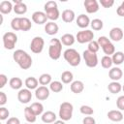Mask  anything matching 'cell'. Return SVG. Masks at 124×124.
<instances>
[{
  "label": "cell",
  "mask_w": 124,
  "mask_h": 124,
  "mask_svg": "<svg viewBox=\"0 0 124 124\" xmlns=\"http://www.w3.org/2000/svg\"><path fill=\"white\" fill-rule=\"evenodd\" d=\"M22 83H23L22 80L19 78H16V77L12 78L10 79V81H9V84H10L11 88H13L15 90H17V89L20 90V88L22 87Z\"/></svg>",
  "instance_id": "f1b7e54d"
},
{
  "label": "cell",
  "mask_w": 124,
  "mask_h": 124,
  "mask_svg": "<svg viewBox=\"0 0 124 124\" xmlns=\"http://www.w3.org/2000/svg\"><path fill=\"white\" fill-rule=\"evenodd\" d=\"M19 19H20V17H14L12 19V21H11V27H12V29L14 31L20 30V28H19Z\"/></svg>",
  "instance_id": "60d3db41"
},
{
  "label": "cell",
  "mask_w": 124,
  "mask_h": 124,
  "mask_svg": "<svg viewBox=\"0 0 124 124\" xmlns=\"http://www.w3.org/2000/svg\"><path fill=\"white\" fill-rule=\"evenodd\" d=\"M84 89V84L80 80H75L71 83V91L75 94H79L83 91Z\"/></svg>",
  "instance_id": "7402d4cb"
},
{
  "label": "cell",
  "mask_w": 124,
  "mask_h": 124,
  "mask_svg": "<svg viewBox=\"0 0 124 124\" xmlns=\"http://www.w3.org/2000/svg\"><path fill=\"white\" fill-rule=\"evenodd\" d=\"M82 124H96V121L92 116H86L82 119Z\"/></svg>",
  "instance_id": "bcb514c9"
},
{
  "label": "cell",
  "mask_w": 124,
  "mask_h": 124,
  "mask_svg": "<svg viewBox=\"0 0 124 124\" xmlns=\"http://www.w3.org/2000/svg\"><path fill=\"white\" fill-rule=\"evenodd\" d=\"M30 108H31V109L33 110V112H34L37 116L44 113V106H43L41 103H39V102H35V103L31 104Z\"/></svg>",
  "instance_id": "4dcf8cb0"
},
{
  "label": "cell",
  "mask_w": 124,
  "mask_h": 124,
  "mask_svg": "<svg viewBox=\"0 0 124 124\" xmlns=\"http://www.w3.org/2000/svg\"><path fill=\"white\" fill-rule=\"evenodd\" d=\"M14 12L16 15H24L27 12V6H26V4H24L22 1H20L19 3L15 4V6H14Z\"/></svg>",
  "instance_id": "83f0119b"
},
{
  "label": "cell",
  "mask_w": 124,
  "mask_h": 124,
  "mask_svg": "<svg viewBox=\"0 0 124 124\" xmlns=\"http://www.w3.org/2000/svg\"><path fill=\"white\" fill-rule=\"evenodd\" d=\"M35 96L39 101H45L49 97V89L46 86H39L35 90Z\"/></svg>",
  "instance_id": "8fae6325"
},
{
  "label": "cell",
  "mask_w": 124,
  "mask_h": 124,
  "mask_svg": "<svg viewBox=\"0 0 124 124\" xmlns=\"http://www.w3.org/2000/svg\"><path fill=\"white\" fill-rule=\"evenodd\" d=\"M39 83L43 86H46L47 84H50L51 83V76L49 74H43L40 76L39 78Z\"/></svg>",
  "instance_id": "836d02e7"
},
{
  "label": "cell",
  "mask_w": 124,
  "mask_h": 124,
  "mask_svg": "<svg viewBox=\"0 0 124 124\" xmlns=\"http://www.w3.org/2000/svg\"><path fill=\"white\" fill-rule=\"evenodd\" d=\"M53 124H65V121H63V120H56L55 122H53Z\"/></svg>",
  "instance_id": "681fc988"
},
{
  "label": "cell",
  "mask_w": 124,
  "mask_h": 124,
  "mask_svg": "<svg viewBox=\"0 0 124 124\" xmlns=\"http://www.w3.org/2000/svg\"><path fill=\"white\" fill-rule=\"evenodd\" d=\"M123 35H124V32L120 27H113L109 31V39L114 42L121 41L123 38Z\"/></svg>",
  "instance_id": "5bb4252c"
},
{
  "label": "cell",
  "mask_w": 124,
  "mask_h": 124,
  "mask_svg": "<svg viewBox=\"0 0 124 124\" xmlns=\"http://www.w3.org/2000/svg\"><path fill=\"white\" fill-rule=\"evenodd\" d=\"M120 6H121V7H122V8H123V9H124V1H123V2H122V3H121V5H120Z\"/></svg>",
  "instance_id": "f907efd6"
},
{
  "label": "cell",
  "mask_w": 124,
  "mask_h": 124,
  "mask_svg": "<svg viewBox=\"0 0 124 124\" xmlns=\"http://www.w3.org/2000/svg\"><path fill=\"white\" fill-rule=\"evenodd\" d=\"M98 44H99V46H101V47H104L105 46H107V45H108V44H110V40L108 38V37H106V36H100L99 38H98Z\"/></svg>",
  "instance_id": "ab89813d"
},
{
  "label": "cell",
  "mask_w": 124,
  "mask_h": 124,
  "mask_svg": "<svg viewBox=\"0 0 124 124\" xmlns=\"http://www.w3.org/2000/svg\"><path fill=\"white\" fill-rule=\"evenodd\" d=\"M108 90L112 94H117L122 90V85L118 81H111L108 85Z\"/></svg>",
  "instance_id": "4316f807"
},
{
  "label": "cell",
  "mask_w": 124,
  "mask_h": 124,
  "mask_svg": "<svg viewBox=\"0 0 124 124\" xmlns=\"http://www.w3.org/2000/svg\"><path fill=\"white\" fill-rule=\"evenodd\" d=\"M108 118L113 122H120L123 120V113L119 109H112L109 110L107 114Z\"/></svg>",
  "instance_id": "9a60e30c"
},
{
  "label": "cell",
  "mask_w": 124,
  "mask_h": 124,
  "mask_svg": "<svg viewBox=\"0 0 124 124\" xmlns=\"http://www.w3.org/2000/svg\"><path fill=\"white\" fill-rule=\"evenodd\" d=\"M123 76V73H122V70L118 67H113L109 70L108 72V78L112 80V81H117L119 80Z\"/></svg>",
  "instance_id": "2e32d148"
},
{
  "label": "cell",
  "mask_w": 124,
  "mask_h": 124,
  "mask_svg": "<svg viewBox=\"0 0 124 124\" xmlns=\"http://www.w3.org/2000/svg\"><path fill=\"white\" fill-rule=\"evenodd\" d=\"M49 89L54 92V93H59L63 90V85H62V82L58 81V80H54V81H51V83L49 84Z\"/></svg>",
  "instance_id": "1f68e13d"
},
{
  "label": "cell",
  "mask_w": 124,
  "mask_h": 124,
  "mask_svg": "<svg viewBox=\"0 0 124 124\" xmlns=\"http://www.w3.org/2000/svg\"><path fill=\"white\" fill-rule=\"evenodd\" d=\"M45 13L47 16L48 19H50L51 21L53 20H57L60 16V13L57 7V3L54 1H47L45 4Z\"/></svg>",
  "instance_id": "277c9868"
},
{
  "label": "cell",
  "mask_w": 124,
  "mask_h": 124,
  "mask_svg": "<svg viewBox=\"0 0 124 124\" xmlns=\"http://www.w3.org/2000/svg\"><path fill=\"white\" fill-rule=\"evenodd\" d=\"M74 107L69 102H63L59 108V117L63 121H68L72 118Z\"/></svg>",
  "instance_id": "5b68a950"
},
{
  "label": "cell",
  "mask_w": 124,
  "mask_h": 124,
  "mask_svg": "<svg viewBox=\"0 0 124 124\" xmlns=\"http://www.w3.org/2000/svg\"><path fill=\"white\" fill-rule=\"evenodd\" d=\"M32 99V93L31 90H29L28 88H23L20 89L17 93V100L21 103V104H28Z\"/></svg>",
  "instance_id": "30bf717a"
},
{
  "label": "cell",
  "mask_w": 124,
  "mask_h": 124,
  "mask_svg": "<svg viewBox=\"0 0 124 124\" xmlns=\"http://www.w3.org/2000/svg\"><path fill=\"white\" fill-rule=\"evenodd\" d=\"M8 101V98H7V95L5 92L3 91H0V106L3 107Z\"/></svg>",
  "instance_id": "f6af8a7d"
},
{
  "label": "cell",
  "mask_w": 124,
  "mask_h": 124,
  "mask_svg": "<svg viewBox=\"0 0 124 124\" xmlns=\"http://www.w3.org/2000/svg\"><path fill=\"white\" fill-rule=\"evenodd\" d=\"M82 56H83V59H84L85 64H86L87 67L94 68L98 65V56H97L96 53L91 52L88 49H86V50L83 51Z\"/></svg>",
  "instance_id": "9c48e42d"
},
{
  "label": "cell",
  "mask_w": 124,
  "mask_h": 124,
  "mask_svg": "<svg viewBox=\"0 0 124 124\" xmlns=\"http://www.w3.org/2000/svg\"><path fill=\"white\" fill-rule=\"evenodd\" d=\"M13 58L15 62L22 69V70H27L32 66V58L31 56L24 50L22 49H16L13 53Z\"/></svg>",
  "instance_id": "6da1fadb"
},
{
  "label": "cell",
  "mask_w": 124,
  "mask_h": 124,
  "mask_svg": "<svg viewBox=\"0 0 124 124\" xmlns=\"http://www.w3.org/2000/svg\"><path fill=\"white\" fill-rule=\"evenodd\" d=\"M58 30H59L58 25L55 22H53V21L46 22V25H45V31H46V33L47 35H50V36L55 35L58 32Z\"/></svg>",
  "instance_id": "ac0fdd59"
},
{
  "label": "cell",
  "mask_w": 124,
  "mask_h": 124,
  "mask_svg": "<svg viewBox=\"0 0 124 124\" xmlns=\"http://www.w3.org/2000/svg\"><path fill=\"white\" fill-rule=\"evenodd\" d=\"M14 10V7L10 1H2L0 3V13L2 15H8Z\"/></svg>",
  "instance_id": "603a6c76"
},
{
  "label": "cell",
  "mask_w": 124,
  "mask_h": 124,
  "mask_svg": "<svg viewBox=\"0 0 124 124\" xmlns=\"http://www.w3.org/2000/svg\"><path fill=\"white\" fill-rule=\"evenodd\" d=\"M79 111L84 114V115H92L94 113V110L93 108L90 107V106H86V105H82L80 108H79Z\"/></svg>",
  "instance_id": "74e56055"
},
{
  "label": "cell",
  "mask_w": 124,
  "mask_h": 124,
  "mask_svg": "<svg viewBox=\"0 0 124 124\" xmlns=\"http://www.w3.org/2000/svg\"><path fill=\"white\" fill-rule=\"evenodd\" d=\"M32 27L31 20L27 17H20L19 19V28L21 31H29Z\"/></svg>",
  "instance_id": "484cf974"
},
{
  "label": "cell",
  "mask_w": 124,
  "mask_h": 124,
  "mask_svg": "<svg viewBox=\"0 0 124 124\" xmlns=\"http://www.w3.org/2000/svg\"><path fill=\"white\" fill-rule=\"evenodd\" d=\"M77 25L80 28H86L89 24H90V19L88 17V16L84 15V14H81L79 15L78 17H77Z\"/></svg>",
  "instance_id": "e0dca14e"
},
{
  "label": "cell",
  "mask_w": 124,
  "mask_h": 124,
  "mask_svg": "<svg viewBox=\"0 0 124 124\" xmlns=\"http://www.w3.org/2000/svg\"><path fill=\"white\" fill-rule=\"evenodd\" d=\"M42 121L44 123H53L56 121V114L53 112V111H50V110H47L46 112H44L42 114Z\"/></svg>",
  "instance_id": "d6986e66"
},
{
  "label": "cell",
  "mask_w": 124,
  "mask_h": 124,
  "mask_svg": "<svg viewBox=\"0 0 124 124\" xmlns=\"http://www.w3.org/2000/svg\"><path fill=\"white\" fill-rule=\"evenodd\" d=\"M112 64H113V63H112V59H111L110 56L105 55L104 57H102V59H101V65H102L103 68H105V69H109V68H111Z\"/></svg>",
  "instance_id": "e575fe53"
},
{
  "label": "cell",
  "mask_w": 124,
  "mask_h": 124,
  "mask_svg": "<svg viewBox=\"0 0 124 124\" xmlns=\"http://www.w3.org/2000/svg\"><path fill=\"white\" fill-rule=\"evenodd\" d=\"M24 116H25L26 121L29 123H34L37 118V115L33 112V110L31 109L30 107H26L24 108Z\"/></svg>",
  "instance_id": "d4e9b609"
},
{
  "label": "cell",
  "mask_w": 124,
  "mask_h": 124,
  "mask_svg": "<svg viewBox=\"0 0 124 124\" xmlns=\"http://www.w3.org/2000/svg\"><path fill=\"white\" fill-rule=\"evenodd\" d=\"M48 18H47V16H46V15L45 12L37 11V12L33 13V15H32V20H33V22L36 23V24H39V25L46 23V20Z\"/></svg>",
  "instance_id": "7c38bea8"
},
{
  "label": "cell",
  "mask_w": 124,
  "mask_h": 124,
  "mask_svg": "<svg viewBox=\"0 0 124 124\" xmlns=\"http://www.w3.org/2000/svg\"><path fill=\"white\" fill-rule=\"evenodd\" d=\"M62 53V43L59 39H51L48 47V56L52 60H58Z\"/></svg>",
  "instance_id": "7a4b0ae2"
},
{
  "label": "cell",
  "mask_w": 124,
  "mask_h": 124,
  "mask_svg": "<svg viewBox=\"0 0 124 124\" xmlns=\"http://www.w3.org/2000/svg\"><path fill=\"white\" fill-rule=\"evenodd\" d=\"M112 63L115 65H120L124 62V53L122 51H116L114 54L111 56Z\"/></svg>",
  "instance_id": "f546056e"
},
{
  "label": "cell",
  "mask_w": 124,
  "mask_h": 124,
  "mask_svg": "<svg viewBox=\"0 0 124 124\" xmlns=\"http://www.w3.org/2000/svg\"><path fill=\"white\" fill-rule=\"evenodd\" d=\"M100 4L104 8H110L111 6H113L114 1L113 0H100Z\"/></svg>",
  "instance_id": "ee69618b"
},
{
  "label": "cell",
  "mask_w": 124,
  "mask_h": 124,
  "mask_svg": "<svg viewBox=\"0 0 124 124\" xmlns=\"http://www.w3.org/2000/svg\"><path fill=\"white\" fill-rule=\"evenodd\" d=\"M6 124H20V121L17 117H10Z\"/></svg>",
  "instance_id": "c3c4849f"
},
{
  "label": "cell",
  "mask_w": 124,
  "mask_h": 124,
  "mask_svg": "<svg viewBox=\"0 0 124 124\" xmlns=\"http://www.w3.org/2000/svg\"><path fill=\"white\" fill-rule=\"evenodd\" d=\"M60 41H61V43H62L64 46H73V45L75 44L76 38L74 37V35L67 33V34H64V35L60 38Z\"/></svg>",
  "instance_id": "ffe728a7"
},
{
  "label": "cell",
  "mask_w": 124,
  "mask_h": 124,
  "mask_svg": "<svg viewBox=\"0 0 124 124\" xmlns=\"http://www.w3.org/2000/svg\"><path fill=\"white\" fill-rule=\"evenodd\" d=\"M24 84H25L26 88H28L29 90H33V89L36 90L39 85V80L34 77H29L25 79Z\"/></svg>",
  "instance_id": "44dd1931"
},
{
  "label": "cell",
  "mask_w": 124,
  "mask_h": 124,
  "mask_svg": "<svg viewBox=\"0 0 124 124\" xmlns=\"http://www.w3.org/2000/svg\"><path fill=\"white\" fill-rule=\"evenodd\" d=\"M90 25H91V28H92L93 30L99 31V30H101V29L103 28L104 23H103V21H102L101 19L95 18V19H93V20L90 22Z\"/></svg>",
  "instance_id": "d590c367"
},
{
  "label": "cell",
  "mask_w": 124,
  "mask_h": 124,
  "mask_svg": "<svg viewBox=\"0 0 124 124\" xmlns=\"http://www.w3.org/2000/svg\"><path fill=\"white\" fill-rule=\"evenodd\" d=\"M83 5L88 14H94L99 11V3L96 0H85Z\"/></svg>",
  "instance_id": "4fadbf2b"
},
{
  "label": "cell",
  "mask_w": 124,
  "mask_h": 124,
  "mask_svg": "<svg viewBox=\"0 0 124 124\" xmlns=\"http://www.w3.org/2000/svg\"><path fill=\"white\" fill-rule=\"evenodd\" d=\"M63 56H64V59L68 62V64L73 67H77L78 65H79L81 60L80 54L75 48H67L64 51Z\"/></svg>",
  "instance_id": "3957f363"
},
{
  "label": "cell",
  "mask_w": 124,
  "mask_h": 124,
  "mask_svg": "<svg viewBox=\"0 0 124 124\" xmlns=\"http://www.w3.org/2000/svg\"><path fill=\"white\" fill-rule=\"evenodd\" d=\"M9 115H10V112L8 108H6L5 107H1L0 108V120H6Z\"/></svg>",
  "instance_id": "b9f144b4"
},
{
  "label": "cell",
  "mask_w": 124,
  "mask_h": 124,
  "mask_svg": "<svg viewBox=\"0 0 124 124\" xmlns=\"http://www.w3.org/2000/svg\"><path fill=\"white\" fill-rule=\"evenodd\" d=\"M102 49H103L104 53H105L106 55H108V56H110L111 54L113 55L114 52H115V46H114V45L111 44V43L108 44V45H107V46H105L104 47H102Z\"/></svg>",
  "instance_id": "8d00e7d4"
},
{
  "label": "cell",
  "mask_w": 124,
  "mask_h": 124,
  "mask_svg": "<svg viewBox=\"0 0 124 124\" xmlns=\"http://www.w3.org/2000/svg\"><path fill=\"white\" fill-rule=\"evenodd\" d=\"M89 51H91V52H94V53H97L98 52V50L100 49V46H99V44H98V42L97 41H91L89 44H88V48H87Z\"/></svg>",
  "instance_id": "f35d334b"
},
{
  "label": "cell",
  "mask_w": 124,
  "mask_h": 124,
  "mask_svg": "<svg viewBox=\"0 0 124 124\" xmlns=\"http://www.w3.org/2000/svg\"><path fill=\"white\" fill-rule=\"evenodd\" d=\"M94 38V33L91 30H81L78 31L76 35V40L79 43V44H85V43H90L91 41H93Z\"/></svg>",
  "instance_id": "52a82bcc"
},
{
  "label": "cell",
  "mask_w": 124,
  "mask_h": 124,
  "mask_svg": "<svg viewBox=\"0 0 124 124\" xmlns=\"http://www.w3.org/2000/svg\"><path fill=\"white\" fill-rule=\"evenodd\" d=\"M44 46H45V41L42 37H34L30 43V49L33 53H36V54H39L43 51L44 49Z\"/></svg>",
  "instance_id": "ba28073f"
},
{
  "label": "cell",
  "mask_w": 124,
  "mask_h": 124,
  "mask_svg": "<svg viewBox=\"0 0 124 124\" xmlns=\"http://www.w3.org/2000/svg\"><path fill=\"white\" fill-rule=\"evenodd\" d=\"M62 16V20H63L64 22L70 23V22L74 21L76 15H75L74 11L67 9V10H65V11H63V12H62V16Z\"/></svg>",
  "instance_id": "cb8c5ba5"
},
{
  "label": "cell",
  "mask_w": 124,
  "mask_h": 124,
  "mask_svg": "<svg viewBox=\"0 0 124 124\" xmlns=\"http://www.w3.org/2000/svg\"><path fill=\"white\" fill-rule=\"evenodd\" d=\"M3 45L6 49H14L17 42V36L14 32H6L3 35Z\"/></svg>",
  "instance_id": "8992f818"
},
{
  "label": "cell",
  "mask_w": 124,
  "mask_h": 124,
  "mask_svg": "<svg viewBox=\"0 0 124 124\" xmlns=\"http://www.w3.org/2000/svg\"><path fill=\"white\" fill-rule=\"evenodd\" d=\"M7 82H8V78H7L6 75L1 74L0 75V88H3L6 85Z\"/></svg>",
  "instance_id": "7dc6e473"
},
{
  "label": "cell",
  "mask_w": 124,
  "mask_h": 124,
  "mask_svg": "<svg viewBox=\"0 0 124 124\" xmlns=\"http://www.w3.org/2000/svg\"><path fill=\"white\" fill-rule=\"evenodd\" d=\"M116 106H117V108H119V110H124V95L123 96H119L117 98Z\"/></svg>",
  "instance_id": "7bdbcfd3"
},
{
  "label": "cell",
  "mask_w": 124,
  "mask_h": 124,
  "mask_svg": "<svg viewBox=\"0 0 124 124\" xmlns=\"http://www.w3.org/2000/svg\"><path fill=\"white\" fill-rule=\"evenodd\" d=\"M122 90H123V92H124V84L122 85Z\"/></svg>",
  "instance_id": "816d5d0a"
},
{
  "label": "cell",
  "mask_w": 124,
  "mask_h": 124,
  "mask_svg": "<svg viewBox=\"0 0 124 124\" xmlns=\"http://www.w3.org/2000/svg\"><path fill=\"white\" fill-rule=\"evenodd\" d=\"M73 78H74V76H73V73L70 72V71H65L61 74V80L63 83H70V82H73Z\"/></svg>",
  "instance_id": "d6a6232c"
}]
</instances>
